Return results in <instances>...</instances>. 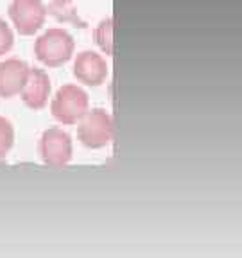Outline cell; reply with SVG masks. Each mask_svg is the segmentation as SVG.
Here are the masks:
<instances>
[{
	"label": "cell",
	"mask_w": 242,
	"mask_h": 258,
	"mask_svg": "<svg viewBox=\"0 0 242 258\" xmlns=\"http://www.w3.org/2000/svg\"><path fill=\"white\" fill-rule=\"evenodd\" d=\"M95 43L102 48V52L113 54V18H106L95 29Z\"/></svg>",
	"instance_id": "cell-10"
},
{
	"label": "cell",
	"mask_w": 242,
	"mask_h": 258,
	"mask_svg": "<svg viewBox=\"0 0 242 258\" xmlns=\"http://www.w3.org/2000/svg\"><path fill=\"white\" fill-rule=\"evenodd\" d=\"M74 74L86 86H99L108 76V64L99 54L83 52L74 63Z\"/></svg>",
	"instance_id": "cell-7"
},
{
	"label": "cell",
	"mask_w": 242,
	"mask_h": 258,
	"mask_svg": "<svg viewBox=\"0 0 242 258\" xmlns=\"http://www.w3.org/2000/svg\"><path fill=\"white\" fill-rule=\"evenodd\" d=\"M15 144V129L8 118L0 117V160H4L6 154L13 149Z\"/></svg>",
	"instance_id": "cell-11"
},
{
	"label": "cell",
	"mask_w": 242,
	"mask_h": 258,
	"mask_svg": "<svg viewBox=\"0 0 242 258\" xmlns=\"http://www.w3.org/2000/svg\"><path fill=\"white\" fill-rule=\"evenodd\" d=\"M50 111L57 122L65 125H74L88 111V95L81 86L65 85L54 97Z\"/></svg>",
	"instance_id": "cell-3"
},
{
	"label": "cell",
	"mask_w": 242,
	"mask_h": 258,
	"mask_svg": "<svg viewBox=\"0 0 242 258\" xmlns=\"http://www.w3.org/2000/svg\"><path fill=\"white\" fill-rule=\"evenodd\" d=\"M41 160L50 167H63L72 160V138L59 127H50L41 135Z\"/></svg>",
	"instance_id": "cell-5"
},
{
	"label": "cell",
	"mask_w": 242,
	"mask_h": 258,
	"mask_svg": "<svg viewBox=\"0 0 242 258\" xmlns=\"http://www.w3.org/2000/svg\"><path fill=\"white\" fill-rule=\"evenodd\" d=\"M77 124V138L88 149H101L113 137V120L109 113L101 108L88 109Z\"/></svg>",
	"instance_id": "cell-2"
},
{
	"label": "cell",
	"mask_w": 242,
	"mask_h": 258,
	"mask_svg": "<svg viewBox=\"0 0 242 258\" xmlns=\"http://www.w3.org/2000/svg\"><path fill=\"white\" fill-rule=\"evenodd\" d=\"M47 13L57 22H67L76 27H85V22L81 20L77 15V9L72 0H52L47 8Z\"/></svg>",
	"instance_id": "cell-9"
},
{
	"label": "cell",
	"mask_w": 242,
	"mask_h": 258,
	"mask_svg": "<svg viewBox=\"0 0 242 258\" xmlns=\"http://www.w3.org/2000/svg\"><path fill=\"white\" fill-rule=\"evenodd\" d=\"M74 38L63 29H48L34 43V54L43 64L56 69L69 63L74 54Z\"/></svg>",
	"instance_id": "cell-1"
},
{
	"label": "cell",
	"mask_w": 242,
	"mask_h": 258,
	"mask_svg": "<svg viewBox=\"0 0 242 258\" xmlns=\"http://www.w3.org/2000/svg\"><path fill=\"white\" fill-rule=\"evenodd\" d=\"M45 16L47 8L41 4V0H13L9 6V18L22 36H31L40 31Z\"/></svg>",
	"instance_id": "cell-4"
},
{
	"label": "cell",
	"mask_w": 242,
	"mask_h": 258,
	"mask_svg": "<svg viewBox=\"0 0 242 258\" xmlns=\"http://www.w3.org/2000/svg\"><path fill=\"white\" fill-rule=\"evenodd\" d=\"M22 101L27 108L41 109L50 95V77L40 69H31L20 90Z\"/></svg>",
	"instance_id": "cell-6"
},
{
	"label": "cell",
	"mask_w": 242,
	"mask_h": 258,
	"mask_svg": "<svg viewBox=\"0 0 242 258\" xmlns=\"http://www.w3.org/2000/svg\"><path fill=\"white\" fill-rule=\"evenodd\" d=\"M29 64L22 59H6L0 63V97H13L20 93L29 74Z\"/></svg>",
	"instance_id": "cell-8"
},
{
	"label": "cell",
	"mask_w": 242,
	"mask_h": 258,
	"mask_svg": "<svg viewBox=\"0 0 242 258\" xmlns=\"http://www.w3.org/2000/svg\"><path fill=\"white\" fill-rule=\"evenodd\" d=\"M13 43H15V34H13L11 27L8 25V22L0 18V56L8 54L13 48Z\"/></svg>",
	"instance_id": "cell-12"
}]
</instances>
